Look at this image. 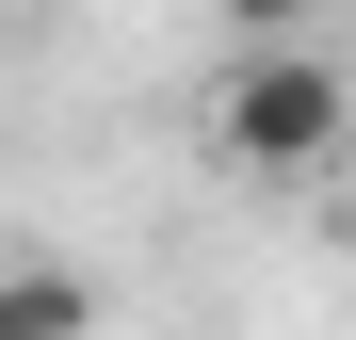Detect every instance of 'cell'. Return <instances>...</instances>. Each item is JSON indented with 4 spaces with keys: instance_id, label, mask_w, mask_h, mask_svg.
<instances>
[{
    "instance_id": "1",
    "label": "cell",
    "mask_w": 356,
    "mask_h": 340,
    "mask_svg": "<svg viewBox=\"0 0 356 340\" xmlns=\"http://www.w3.org/2000/svg\"><path fill=\"white\" fill-rule=\"evenodd\" d=\"M340 146H356V81L324 33H243L211 65V162L227 179H324Z\"/></svg>"
},
{
    "instance_id": "2",
    "label": "cell",
    "mask_w": 356,
    "mask_h": 340,
    "mask_svg": "<svg viewBox=\"0 0 356 340\" xmlns=\"http://www.w3.org/2000/svg\"><path fill=\"white\" fill-rule=\"evenodd\" d=\"M0 340H97V275L81 259H0Z\"/></svg>"
},
{
    "instance_id": "3",
    "label": "cell",
    "mask_w": 356,
    "mask_h": 340,
    "mask_svg": "<svg viewBox=\"0 0 356 340\" xmlns=\"http://www.w3.org/2000/svg\"><path fill=\"white\" fill-rule=\"evenodd\" d=\"M227 33H308V0H227Z\"/></svg>"
}]
</instances>
